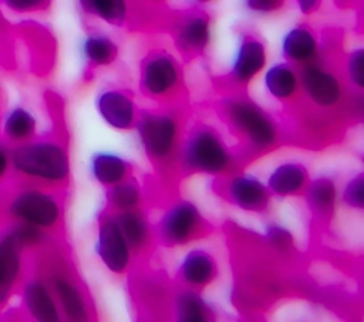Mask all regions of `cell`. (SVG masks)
I'll use <instances>...</instances> for the list:
<instances>
[{"instance_id": "19", "label": "cell", "mask_w": 364, "mask_h": 322, "mask_svg": "<svg viewBox=\"0 0 364 322\" xmlns=\"http://www.w3.org/2000/svg\"><path fill=\"white\" fill-rule=\"evenodd\" d=\"M307 210L320 224H328L336 213L338 203V184L331 174L310 177L303 194Z\"/></svg>"}, {"instance_id": "17", "label": "cell", "mask_w": 364, "mask_h": 322, "mask_svg": "<svg viewBox=\"0 0 364 322\" xmlns=\"http://www.w3.org/2000/svg\"><path fill=\"white\" fill-rule=\"evenodd\" d=\"M219 272V261L215 254L206 248L196 247L182 257L176 267L175 278L178 285L202 291L218 279Z\"/></svg>"}, {"instance_id": "26", "label": "cell", "mask_w": 364, "mask_h": 322, "mask_svg": "<svg viewBox=\"0 0 364 322\" xmlns=\"http://www.w3.org/2000/svg\"><path fill=\"white\" fill-rule=\"evenodd\" d=\"M80 54L84 64L91 68H102L114 64L119 48L117 41L102 31H90L80 43Z\"/></svg>"}, {"instance_id": "4", "label": "cell", "mask_w": 364, "mask_h": 322, "mask_svg": "<svg viewBox=\"0 0 364 322\" xmlns=\"http://www.w3.org/2000/svg\"><path fill=\"white\" fill-rule=\"evenodd\" d=\"M243 163L239 150L229 146L215 126L195 122L185 129L176 157L178 172L222 177L239 172Z\"/></svg>"}, {"instance_id": "16", "label": "cell", "mask_w": 364, "mask_h": 322, "mask_svg": "<svg viewBox=\"0 0 364 322\" xmlns=\"http://www.w3.org/2000/svg\"><path fill=\"white\" fill-rule=\"evenodd\" d=\"M95 108L101 119L117 131H132L139 108L134 95L122 88H104L95 96Z\"/></svg>"}, {"instance_id": "32", "label": "cell", "mask_w": 364, "mask_h": 322, "mask_svg": "<svg viewBox=\"0 0 364 322\" xmlns=\"http://www.w3.org/2000/svg\"><path fill=\"white\" fill-rule=\"evenodd\" d=\"M338 200L350 210L363 211L364 209V173H354L343 186Z\"/></svg>"}, {"instance_id": "29", "label": "cell", "mask_w": 364, "mask_h": 322, "mask_svg": "<svg viewBox=\"0 0 364 322\" xmlns=\"http://www.w3.org/2000/svg\"><path fill=\"white\" fill-rule=\"evenodd\" d=\"M172 289H168L165 282L159 278H142L136 287V298L146 312H156L161 315L169 313Z\"/></svg>"}, {"instance_id": "31", "label": "cell", "mask_w": 364, "mask_h": 322, "mask_svg": "<svg viewBox=\"0 0 364 322\" xmlns=\"http://www.w3.org/2000/svg\"><path fill=\"white\" fill-rule=\"evenodd\" d=\"M263 237L267 247L277 254L290 255L294 251V237L291 231L277 223H269L264 227Z\"/></svg>"}, {"instance_id": "5", "label": "cell", "mask_w": 364, "mask_h": 322, "mask_svg": "<svg viewBox=\"0 0 364 322\" xmlns=\"http://www.w3.org/2000/svg\"><path fill=\"white\" fill-rule=\"evenodd\" d=\"M134 131L154 167L162 173L176 170V157L185 132V116L179 104L139 109Z\"/></svg>"}, {"instance_id": "21", "label": "cell", "mask_w": 364, "mask_h": 322, "mask_svg": "<svg viewBox=\"0 0 364 322\" xmlns=\"http://www.w3.org/2000/svg\"><path fill=\"white\" fill-rule=\"evenodd\" d=\"M263 87L272 99L283 105L296 104L300 99L297 67L284 60L269 65L263 74Z\"/></svg>"}, {"instance_id": "13", "label": "cell", "mask_w": 364, "mask_h": 322, "mask_svg": "<svg viewBox=\"0 0 364 322\" xmlns=\"http://www.w3.org/2000/svg\"><path fill=\"white\" fill-rule=\"evenodd\" d=\"M20 305L27 318L37 322H60L63 315L57 305V301L53 295V291L37 270L33 261L28 260V267L24 274V278L20 284L18 292Z\"/></svg>"}, {"instance_id": "20", "label": "cell", "mask_w": 364, "mask_h": 322, "mask_svg": "<svg viewBox=\"0 0 364 322\" xmlns=\"http://www.w3.org/2000/svg\"><path fill=\"white\" fill-rule=\"evenodd\" d=\"M280 52L284 61L301 67L321 57L320 41L316 31L307 24H296L289 28L280 41Z\"/></svg>"}, {"instance_id": "3", "label": "cell", "mask_w": 364, "mask_h": 322, "mask_svg": "<svg viewBox=\"0 0 364 322\" xmlns=\"http://www.w3.org/2000/svg\"><path fill=\"white\" fill-rule=\"evenodd\" d=\"M3 224L18 223L60 235L64 228V191L10 180L0 189Z\"/></svg>"}, {"instance_id": "33", "label": "cell", "mask_w": 364, "mask_h": 322, "mask_svg": "<svg viewBox=\"0 0 364 322\" xmlns=\"http://www.w3.org/2000/svg\"><path fill=\"white\" fill-rule=\"evenodd\" d=\"M53 0H0V6L13 14H34L48 10Z\"/></svg>"}, {"instance_id": "27", "label": "cell", "mask_w": 364, "mask_h": 322, "mask_svg": "<svg viewBox=\"0 0 364 322\" xmlns=\"http://www.w3.org/2000/svg\"><path fill=\"white\" fill-rule=\"evenodd\" d=\"M77 4L87 17L114 27L127 26L134 13L132 0H77Z\"/></svg>"}, {"instance_id": "35", "label": "cell", "mask_w": 364, "mask_h": 322, "mask_svg": "<svg viewBox=\"0 0 364 322\" xmlns=\"http://www.w3.org/2000/svg\"><path fill=\"white\" fill-rule=\"evenodd\" d=\"M243 4L249 11L259 14H269L277 11L283 6V3L277 0H243Z\"/></svg>"}, {"instance_id": "9", "label": "cell", "mask_w": 364, "mask_h": 322, "mask_svg": "<svg viewBox=\"0 0 364 322\" xmlns=\"http://www.w3.org/2000/svg\"><path fill=\"white\" fill-rule=\"evenodd\" d=\"M155 240L166 248L188 245L212 231L210 223L205 218L196 203L188 199L171 201L154 224Z\"/></svg>"}, {"instance_id": "18", "label": "cell", "mask_w": 364, "mask_h": 322, "mask_svg": "<svg viewBox=\"0 0 364 322\" xmlns=\"http://www.w3.org/2000/svg\"><path fill=\"white\" fill-rule=\"evenodd\" d=\"M118 227L132 252L134 258H142L148 255L155 245L154 224L149 220L144 207H138L128 211L112 213Z\"/></svg>"}, {"instance_id": "39", "label": "cell", "mask_w": 364, "mask_h": 322, "mask_svg": "<svg viewBox=\"0 0 364 322\" xmlns=\"http://www.w3.org/2000/svg\"><path fill=\"white\" fill-rule=\"evenodd\" d=\"M277 1H280V3H283V1H284V0H277Z\"/></svg>"}, {"instance_id": "22", "label": "cell", "mask_w": 364, "mask_h": 322, "mask_svg": "<svg viewBox=\"0 0 364 322\" xmlns=\"http://www.w3.org/2000/svg\"><path fill=\"white\" fill-rule=\"evenodd\" d=\"M169 315L179 322H209L216 319L218 313L200 291L178 285L172 289Z\"/></svg>"}, {"instance_id": "11", "label": "cell", "mask_w": 364, "mask_h": 322, "mask_svg": "<svg viewBox=\"0 0 364 322\" xmlns=\"http://www.w3.org/2000/svg\"><path fill=\"white\" fill-rule=\"evenodd\" d=\"M94 252L114 275H124L132 265V252L111 211L102 209L97 217Z\"/></svg>"}, {"instance_id": "8", "label": "cell", "mask_w": 364, "mask_h": 322, "mask_svg": "<svg viewBox=\"0 0 364 322\" xmlns=\"http://www.w3.org/2000/svg\"><path fill=\"white\" fill-rule=\"evenodd\" d=\"M300 82V99L318 113H334L348 109L351 91L341 72L321 57L313 62L297 67Z\"/></svg>"}, {"instance_id": "23", "label": "cell", "mask_w": 364, "mask_h": 322, "mask_svg": "<svg viewBox=\"0 0 364 322\" xmlns=\"http://www.w3.org/2000/svg\"><path fill=\"white\" fill-rule=\"evenodd\" d=\"M310 180L309 169L299 160H286L279 163L267 176L266 186L272 196L299 197L303 194Z\"/></svg>"}, {"instance_id": "34", "label": "cell", "mask_w": 364, "mask_h": 322, "mask_svg": "<svg viewBox=\"0 0 364 322\" xmlns=\"http://www.w3.org/2000/svg\"><path fill=\"white\" fill-rule=\"evenodd\" d=\"M11 179V165H10V148L0 138V189L4 187Z\"/></svg>"}, {"instance_id": "12", "label": "cell", "mask_w": 364, "mask_h": 322, "mask_svg": "<svg viewBox=\"0 0 364 322\" xmlns=\"http://www.w3.org/2000/svg\"><path fill=\"white\" fill-rule=\"evenodd\" d=\"M266 62L267 50L264 41L252 31L240 33L226 74L228 85L232 87V91H245L264 70Z\"/></svg>"}, {"instance_id": "2", "label": "cell", "mask_w": 364, "mask_h": 322, "mask_svg": "<svg viewBox=\"0 0 364 322\" xmlns=\"http://www.w3.org/2000/svg\"><path fill=\"white\" fill-rule=\"evenodd\" d=\"M13 182L64 191L70 183L71 160L65 142L53 135H38L9 146Z\"/></svg>"}, {"instance_id": "30", "label": "cell", "mask_w": 364, "mask_h": 322, "mask_svg": "<svg viewBox=\"0 0 364 322\" xmlns=\"http://www.w3.org/2000/svg\"><path fill=\"white\" fill-rule=\"evenodd\" d=\"M341 75L351 91L363 94L364 91V48L363 47H355L347 52L344 58Z\"/></svg>"}, {"instance_id": "1", "label": "cell", "mask_w": 364, "mask_h": 322, "mask_svg": "<svg viewBox=\"0 0 364 322\" xmlns=\"http://www.w3.org/2000/svg\"><path fill=\"white\" fill-rule=\"evenodd\" d=\"M218 113L228 132L237 140L243 160L267 153L282 142L276 118L245 91H230L220 98Z\"/></svg>"}, {"instance_id": "25", "label": "cell", "mask_w": 364, "mask_h": 322, "mask_svg": "<svg viewBox=\"0 0 364 322\" xmlns=\"http://www.w3.org/2000/svg\"><path fill=\"white\" fill-rule=\"evenodd\" d=\"M88 167L91 177L104 187L119 183L134 173V165L127 157L108 150L92 153Z\"/></svg>"}, {"instance_id": "28", "label": "cell", "mask_w": 364, "mask_h": 322, "mask_svg": "<svg viewBox=\"0 0 364 322\" xmlns=\"http://www.w3.org/2000/svg\"><path fill=\"white\" fill-rule=\"evenodd\" d=\"M144 189L138 179L132 176L125 180L115 183L105 190V206L111 213H121L144 207Z\"/></svg>"}, {"instance_id": "15", "label": "cell", "mask_w": 364, "mask_h": 322, "mask_svg": "<svg viewBox=\"0 0 364 322\" xmlns=\"http://www.w3.org/2000/svg\"><path fill=\"white\" fill-rule=\"evenodd\" d=\"M30 252L16 238L7 224L0 230V309L17 295L28 267Z\"/></svg>"}, {"instance_id": "6", "label": "cell", "mask_w": 364, "mask_h": 322, "mask_svg": "<svg viewBox=\"0 0 364 322\" xmlns=\"http://www.w3.org/2000/svg\"><path fill=\"white\" fill-rule=\"evenodd\" d=\"M50 247L51 244L33 251V264L47 279L63 319L71 322H87L94 319V305L82 281L67 258Z\"/></svg>"}, {"instance_id": "37", "label": "cell", "mask_w": 364, "mask_h": 322, "mask_svg": "<svg viewBox=\"0 0 364 322\" xmlns=\"http://www.w3.org/2000/svg\"><path fill=\"white\" fill-rule=\"evenodd\" d=\"M132 1L142 6H148V7H156V6H162L166 0H132Z\"/></svg>"}, {"instance_id": "7", "label": "cell", "mask_w": 364, "mask_h": 322, "mask_svg": "<svg viewBox=\"0 0 364 322\" xmlns=\"http://www.w3.org/2000/svg\"><path fill=\"white\" fill-rule=\"evenodd\" d=\"M138 88L141 95L156 105H178L185 92L181 61L168 50H148L139 62Z\"/></svg>"}, {"instance_id": "38", "label": "cell", "mask_w": 364, "mask_h": 322, "mask_svg": "<svg viewBox=\"0 0 364 322\" xmlns=\"http://www.w3.org/2000/svg\"><path fill=\"white\" fill-rule=\"evenodd\" d=\"M191 1L195 3V4H208V3H210L213 0H191Z\"/></svg>"}, {"instance_id": "10", "label": "cell", "mask_w": 364, "mask_h": 322, "mask_svg": "<svg viewBox=\"0 0 364 322\" xmlns=\"http://www.w3.org/2000/svg\"><path fill=\"white\" fill-rule=\"evenodd\" d=\"M171 37L182 57H200L212 41V17L199 7L181 11L171 20Z\"/></svg>"}, {"instance_id": "36", "label": "cell", "mask_w": 364, "mask_h": 322, "mask_svg": "<svg viewBox=\"0 0 364 322\" xmlns=\"http://www.w3.org/2000/svg\"><path fill=\"white\" fill-rule=\"evenodd\" d=\"M294 4L303 16H311L320 10L323 0H294Z\"/></svg>"}, {"instance_id": "14", "label": "cell", "mask_w": 364, "mask_h": 322, "mask_svg": "<svg viewBox=\"0 0 364 322\" xmlns=\"http://www.w3.org/2000/svg\"><path fill=\"white\" fill-rule=\"evenodd\" d=\"M219 194L232 206L247 213H264L272 201V194L264 182L246 172H235L219 177Z\"/></svg>"}, {"instance_id": "24", "label": "cell", "mask_w": 364, "mask_h": 322, "mask_svg": "<svg viewBox=\"0 0 364 322\" xmlns=\"http://www.w3.org/2000/svg\"><path fill=\"white\" fill-rule=\"evenodd\" d=\"M38 136V119L26 105L9 108L0 122V138L9 145H18Z\"/></svg>"}]
</instances>
